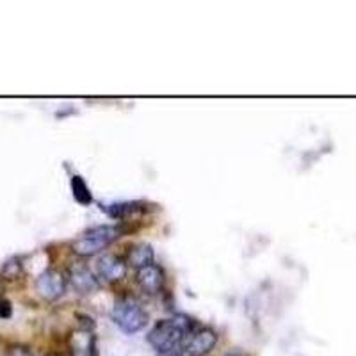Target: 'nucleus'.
<instances>
[{"instance_id": "obj_1", "label": "nucleus", "mask_w": 356, "mask_h": 356, "mask_svg": "<svg viewBox=\"0 0 356 356\" xmlns=\"http://www.w3.org/2000/svg\"><path fill=\"white\" fill-rule=\"evenodd\" d=\"M193 330L187 317H171L162 319L148 333V344L161 355L180 351L187 333Z\"/></svg>"}, {"instance_id": "obj_2", "label": "nucleus", "mask_w": 356, "mask_h": 356, "mask_svg": "<svg viewBox=\"0 0 356 356\" xmlns=\"http://www.w3.org/2000/svg\"><path fill=\"white\" fill-rule=\"evenodd\" d=\"M120 228L118 227H109V225H102V227H93L89 228L88 232L75 239V243L72 244V250L75 255L79 257H95L98 255L100 251L106 250L109 244H113L114 241L120 237Z\"/></svg>"}, {"instance_id": "obj_3", "label": "nucleus", "mask_w": 356, "mask_h": 356, "mask_svg": "<svg viewBox=\"0 0 356 356\" xmlns=\"http://www.w3.org/2000/svg\"><path fill=\"white\" fill-rule=\"evenodd\" d=\"M113 321L116 323L118 328L123 330L125 333H138L148 323V314L143 310L141 305L134 298L123 296L114 303Z\"/></svg>"}, {"instance_id": "obj_4", "label": "nucleus", "mask_w": 356, "mask_h": 356, "mask_svg": "<svg viewBox=\"0 0 356 356\" xmlns=\"http://www.w3.org/2000/svg\"><path fill=\"white\" fill-rule=\"evenodd\" d=\"M218 344V333L211 328H193L182 344L186 356H205Z\"/></svg>"}, {"instance_id": "obj_5", "label": "nucleus", "mask_w": 356, "mask_h": 356, "mask_svg": "<svg viewBox=\"0 0 356 356\" xmlns=\"http://www.w3.org/2000/svg\"><path fill=\"white\" fill-rule=\"evenodd\" d=\"M36 291L47 301L59 300L66 292L65 275L61 271H57V269H47V271L38 276Z\"/></svg>"}, {"instance_id": "obj_6", "label": "nucleus", "mask_w": 356, "mask_h": 356, "mask_svg": "<svg viewBox=\"0 0 356 356\" xmlns=\"http://www.w3.org/2000/svg\"><path fill=\"white\" fill-rule=\"evenodd\" d=\"M97 271L98 276L106 282H118L127 275V264L120 257L104 255L98 259Z\"/></svg>"}, {"instance_id": "obj_7", "label": "nucleus", "mask_w": 356, "mask_h": 356, "mask_svg": "<svg viewBox=\"0 0 356 356\" xmlns=\"http://www.w3.org/2000/svg\"><path fill=\"white\" fill-rule=\"evenodd\" d=\"M70 280L73 289L81 294H93L98 289V280L86 266H73L70 269Z\"/></svg>"}, {"instance_id": "obj_8", "label": "nucleus", "mask_w": 356, "mask_h": 356, "mask_svg": "<svg viewBox=\"0 0 356 356\" xmlns=\"http://www.w3.org/2000/svg\"><path fill=\"white\" fill-rule=\"evenodd\" d=\"M139 287L143 289L148 294H157L162 287V282H164V276H162L161 267H157L155 264L138 269V275H136Z\"/></svg>"}, {"instance_id": "obj_9", "label": "nucleus", "mask_w": 356, "mask_h": 356, "mask_svg": "<svg viewBox=\"0 0 356 356\" xmlns=\"http://www.w3.org/2000/svg\"><path fill=\"white\" fill-rule=\"evenodd\" d=\"M154 262V250H152L150 244H138L134 246L129 253V260L127 264L136 269H143V267L150 266Z\"/></svg>"}, {"instance_id": "obj_10", "label": "nucleus", "mask_w": 356, "mask_h": 356, "mask_svg": "<svg viewBox=\"0 0 356 356\" xmlns=\"http://www.w3.org/2000/svg\"><path fill=\"white\" fill-rule=\"evenodd\" d=\"M72 191H73V198L77 200L81 205H89V203L93 202L91 193H89V187L86 186L82 177H79V175L72 177Z\"/></svg>"}, {"instance_id": "obj_11", "label": "nucleus", "mask_w": 356, "mask_h": 356, "mask_svg": "<svg viewBox=\"0 0 356 356\" xmlns=\"http://www.w3.org/2000/svg\"><path fill=\"white\" fill-rule=\"evenodd\" d=\"M8 356H34V353L25 346H13V348H9Z\"/></svg>"}, {"instance_id": "obj_12", "label": "nucleus", "mask_w": 356, "mask_h": 356, "mask_svg": "<svg viewBox=\"0 0 356 356\" xmlns=\"http://www.w3.org/2000/svg\"><path fill=\"white\" fill-rule=\"evenodd\" d=\"M11 303H9L8 300H2L0 301V317H4V319H8V317H11Z\"/></svg>"}, {"instance_id": "obj_13", "label": "nucleus", "mask_w": 356, "mask_h": 356, "mask_svg": "<svg viewBox=\"0 0 356 356\" xmlns=\"http://www.w3.org/2000/svg\"><path fill=\"white\" fill-rule=\"evenodd\" d=\"M225 356H246V355H243V353H227Z\"/></svg>"}, {"instance_id": "obj_14", "label": "nucleus", "mask_w": 356, "mask_h": 356, "mask_svg": "<svg viewBox=\"0 0 356 356\" xmlns=\"http://www.w3.org/2000/svg\"><path fill=\"white\" fill-rule=\"evenodd\" d=\"M47 356H65V355H61V353H49Z\"/></svg>"}, {"instance_id": "obj_15", "label": "nucleus", "mask_w": 356, "mask_h": 356, "mask_svg": "<svg viewBox=\"0 0 356 356\" xmlns=\"http://www.w3.org/2000/svg\"><path fill=\"white\" fill-rule=\"evenodd\" d=\"M73 356H91V355H73Z\"/></svg>"}]
</instances>
